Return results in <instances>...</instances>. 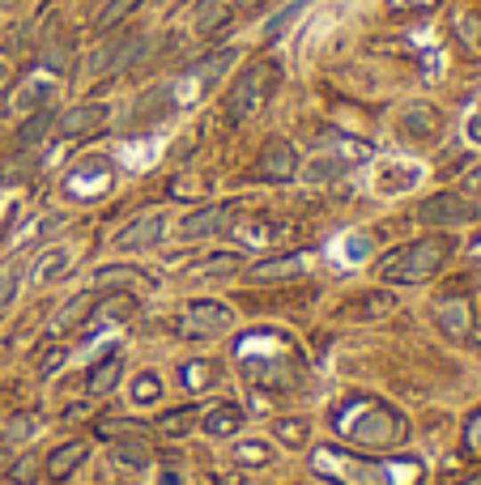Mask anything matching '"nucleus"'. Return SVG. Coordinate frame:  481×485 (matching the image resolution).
Listing matches in <instances>:
<instances>
[{
    "label": "nucleus",
    "instance_id": "1",
    "mask_svg": "<svg viewBox=\"0 0 481 485\" xmlns=\"http://www.w3.org/2000/svg\"><path fill=\"white\" fill-rule=\"evenodd\" d=\"M452 252H456L452 230H435V234H422V238H409V243L392 247V252L375 264V281H384V286H422V281H430V277L452 260Z\"/></svg>",
    "mask_w": 481,
    "mask_h": 485
},
{
    "label": "nucleus",
    "instance_id": "2",
    "mask_svg": "<svg viewBox=\"0 0 481 485\" xmlns=\"http://www.w3.org/2000/svg\"><path fill=\"white\" fill-rule=\"evenodd\" d=\"M277 90H281V64H277V60H256V64H248V69L234 77V85L226 90V98H222V111H226L231 124H243V119L260 116L273 102Z\"/></svg>",
    "mask_w": 481,
    "mask_h": 485
},
{
    "label": "nucleus",
    "instance_id": "3",
    "mask_svg": "<svg viewBox=\"0 0 481 485\" xmlns=\"http://www.w3.org/2000/svg\"><path fill=\"white\" fill-rule=\"evenodd\" d=\"M363 417H337V430L346 434L349 443L358 447H392L404 439V417L384 400H371V396H354Z\"/></svg>",
    "mask_w": 481,
    "mask_h": 485
},
{
    "label": "nucleus",
    "instance_id": "4",
    "mask_svg": "<svg viewBox=\"0 0 481 485\" xmlns=\"http://www.w3.org/2000/svg\"><path fill=\"white\" fill-rule=\"evenodd\" d=\"M311 468L341 485H392V477H387L392 465L366 460V456H354V451H341V447H315L311 451Z\"/></svg>",
    "mask_w": 481,
    "mask_h": 485
},
{
    "label": "nucleus",
    "instance_id": "5",
    "mask_svg": "<svg viewBox=\"0 0 481 485\" xmlns=\"http://www.w3.org/2000/svg\"><path fill=\"white\" fill-rule=\"evenodd\" d=\"M477 217H481L477 200L464 192H435L418 205V222L430 226V230H456V226H469Z\"/></svg>",
    "mask_w": 481,
    "mask_h": 485
},
{
    "label": "nucleus",
    "instance_id": "6",
    "mask_svg": "<svg viewBox=\"0 0 481 485\" xmlns=\"http://www.w3.org/2000/svg\"><path fill=\"white\" fill-rule=\"evenodd\" d=\"M231 324H234V315L226 303H217V298H192V303H183V315H179L175 332L183 341H209V336H222Z\"/></svg>",
    "mask_w": 481,
    "mask_h": 485
},
{
    "label": "nucleus",
    "instance_id": "7",
    "mask_svg": "<svg viewBox=\"0 0 481 485\" xmlns=\"http://www.w3.org/2000/svg\"><path fill=\"white\" fill-rule=\"evenodd\" d=\"M294 175H298V154H294V145H289L286 136H269V141L260 145V154H256L251 179H260V183H289Z\"/></svg>",
    "mask_w": 481,
    "mask_h": 485
},
{
    "label": "nucleus",
    "instance_id": "8",
    "mask_svg": "<svg viewBox=\"0 0 481 485\" xmlns=\"http://www.w3.org/2000/svg\"><path fill=\"white\" fill-rule=\"evenodd\" d=\"M162 234H167V214L162 209H145V214H136L128 226H119L116 238H111V247L116 252H150L162 243Z\"/></svg>",
    "mask_w": 481,
    "mask_h": 485
},
{
    "label": "nucleus",
    "instance_id": "9",
    "mask_svg": "<svg viewBox=\"0 0 481 485\" xmlns=\"http://www.w3.org/2000/svg\"><path fill=\"white\" fill-rule=\"evenodd\" d=\"M392 311H396V294L387 290V286H375V290H363V294H354V298H346L337 307V315L349 319V324H375V319H384Z\"/></svg>",
    "mask_w": 481,
    "mask_h": 485
},
{
    "label": "nucleus",
    "instance_id": "10",
    "mask_svg": "<svg viewBox=\"0 0 481 485\" xmlns=\"http://www.w3.org/2000/svg\"><path fill=\"white\" fill-rule=\"evenodd\" d=\"M303 269H307L303 252L269 255V260H260V264L243 269V281H248V286H286V281H298V277H303Z\"/></svg>",
    "mask_w": 481,
    "mask_h": 485
},
{
    "label": "nucleus",
    "instance_id": "11",
    "mask_svg": "<svg viewBox=\"0 0 481 485\" xmlns=\"http://www.w3.org/2000/svg\"><path fill=\"white\" fill-rule=\"evenodd\" d=\"M239 214V205H205V209H196L179 222V238H209V234H222L231 230V217Z\"/></svg>",
    "mask_w": 481,
    "mask_h": 485
},
{
    "label": "nucleus",
    "instance_id": "12",
    "mask_svg": "<svg viewBox=\"0 0 481 485\" xmlns=\"http://www.w3.org/2000/svg\"><path fill=\"white\" fill-rule=\"evenodd\" d=\"M107 116H111L107 102H81L73 111L56 116V128H60V136H69V141H86V136H94L98 128L107 124Z\"/></svg>",
    "mask_w": 481,
    "mask_h": 485
},
{
    "label": "nucleus",
    "instance_id": "13",
    "mask_svg": "<svg viewBox=\"0 0 481 485\" xmlns=\"http://www.w3.org/2000/svg\"><path fill=\"white\" fill-rule=\"evenodd\" d=\"M141 47H145V35H141V30L116 35V39H111L107 47H102V52H98L94 73H98V77H102V73H107V77H116V73H124V69L133 64V56L141 52Z\"/></svg>",
    "mask_w": 481,
    "mask_h": 485
},
{
    "label": "nucleus",
    "instance_id": "14",
    "mask_svg": "<svg viewBox=\"0 0 481 485\" xmlns=\"http://www.w3.org/2000/svg\"><path fill=\"white\" fill-rule=\"evenodd\" d=\"M69 269H73V247L69 243H52V247H39V255H35V264H30L26 277H30V286H52Z\"/></svg>",
    "mask_w": 481,
    "mask_h": 485
},
{
    "label": "nucleus",
    "instance_id": "15",
    "mask_svg": "<svg viewBox=\"0 0 481 485\" xmlns=\"http://www.w3.org/2000/svg\"><path fill=\"white\" fill-rule=\"evenodd\" d=\"M86 451H90V447L81 443V439L52 447V451H47V460H43V477H47V481H69V477L86 465Z\"/></svg>",
    "mask_w": 481,
    "mask_h": 485
},
{
    "label": "nucleus",
    "instance_id": "16",
    "mask_svg": "<svg viewBox=\"0 0 481 485\" xmlns=\"http://www.w3.org/2000/svg\"><path fill=\"white\" fill-rule=\"evenodd\" d=\"M179 388L183 392H213L222 384V362H213V358H188V362H179Z\"/></svg>",
    "mask_w": 481,
    "mask_h": 485
},
{
    "label": "nucleus",
    "instance_id": "17",
    "mask_svg": "<svg viewBox=\"0 0 481 485\" xmlns=\"http://www.w3.org/2000/svg\"><path fill=\"white\" fill-rule=\"evenodd\" d=\"M52 128H56V111H52V107H39V111H30V116L21 119L18 136H13V150H18V154H30V150H39Z\"/></svg>",
    "mask_w": 481,
    "mask_h": 485
},
{
    "label": "nucleus",
    "instance_id": "18",
    "mask_svg": "<svg viewBox=\"0 0 481 485\" xmlns=\"http://www.w3.org/2000/svg\"><path fill=\"white\" fill-rule=\"evenodd\" d=\"M243 422H248V413H243V405H231V400L213 405L209 413L200 417V426L209 430L213 439H234V434L243 430Z\"/></svg>",
    "mask_w": 481,
    "mask_h": 485
},
{
    "label": "nucleus",
    "instance_id": "19",
    "mask_svg": "<svg viewBox=\"0 0 481 485\" xmlns=\"http://www.w3.org/2000/svg\"><path fill=\"white\" fill-rule=\"evenodd\" d=\"M248 379L256 388H294L298 384V370L289 367V362L269 358V362H248Z\"/></svg>",
    "mask_w": 481,
    "mask_h": 485
},
{
    "label": "nucleus",
    "instance_id": "20",
    "mask_svg": "<svg viewBox=\"0 0 481 485\" xmlns=\"http://www.w3.org/2000/svg\"><path fill=\"white\" fill-rule=\"evenodd\" d=\"M439 111L435 107H426V102H418V107H409L401 119V133L404 136H413V141H435L439 136Z\"/></svg>",
    "mask_w": 481,
    "mask_h": 485
},
{
    "label": "nucleus",
    "instance_id": "21",
    "mask_svg": "<svg viewBox=\"0 0 481 485\" xmlns=\"http://www.w3.org/2000/svg\"><path fill=\"white\" fill-rule=\"evenodd\" d=\"M136 315V294L128 290H111L107 298H94V311H90V319H116V324H124V319H133Z\"/></svg>",
    "mask_w": 481,
    "mask_h": 485
},
{
    "label": "nucleus",
    "instance_id": "22",
    "mask_svg": "<svg viewBox=\"0 0 481 485\" xmlns=\"http://www.w3.org/2000/svg\"><path fill=\"white\" fill-rule=\"evenodd\" d=\"M192 426H200V413H196L192 405H179V408H167V413H158L154 417V426L162 439H183Z\"/></svg>",
    "mask_w": 481,
    "mask_h": 485
},
{
    "label": "nucleus",
    "instance_id": "23",
    "mask_svg": "<svg viewBox=\"0 0 481 485\" xmlns=\"http://www.w3.org/2000/svg\"><path fill=\"white\" fill-rule=\"evenodd\" d=\"M94 298H98V294H90V290L73 294V298L60 307L56 319H52V332H73V328H81V324L90 319V311H94Z\"/></svg>",
    "mask_w": 481,
    "mask_h": 485
},
{
    "label": "nucleus",
    "instance_id": "24",
    "mask_svg": "<svg viewBox=\"0 0 481 485\" xmlns=\"http://www.w3.org/2000/svg\"><path fill=\"white\" fill-rule=\"evenodd\" d=\"M119 375H124V358L111 353V358H102V362L86 375V392H90V396H107V392L119 388Z\"/></svg>",
    "mask_w": 481,
    "mask_h": 485
},
{
    "label": "nucleus",
    "instance_id": "25",
    "mask_svg": "<svg viewBox=\"0 0 481 485\" xmlns=\"http://www.w3.org/2000/svg\"><path fill=\"white\" fill-rule=\"evenodd\" d=\"M141 4H145V0H107V4L98 9V18H94V35H111V30H119Z\"/></svg>",
    "mask_w": 481,
    "mask_h": 485
},
{
    "label": "nucleus",
    "instance_id": "26",
    "mask_svg": "<svg viewBox=\"0 0 481 485\" xmlns=\"http://www.w3.org/2000/svg\"><path fill=\"white\" fill-rule=\"evenodd\" d=\"M111 456H116V465H128V468H150L154 465V447L145 443L141 434H136V439H116Z\"/></svg>",
    "mask_w": 481,
    "mask_h": 485
},
{
    "label": "nucleus",
    "instance_id": "27",
    "mask_svg": "<svg viewBox=\"0 0 481 485\" xmlns=\"http://www.w3.org/2000/svg\"><path fill=\"white\" fill-rule=\"evenodd\" d=\"M234 465H243V468L273 465V447L265 439H243V443H234Z\"/></svg>",
    "mask_w": 481,
    "mask_h": 485
},
{
    "label": "nucleus",
    "instance_id": "28",
    "mask_svg": "<svg viewBox=\"0 0 481 485\" xmlns=\"http://www.w3.org/2000/svg\"><path fill=\"white\" fill-rule=\"evenodd\" d=\"M243 269V255H234V252H222V255H213V260H200V264H192L188 269V277H231V272Z\"/></svg>",
    "mask_w": 481,
    "mask_h": 485
},
{
    "label": "nucleus",
    "instance_id": "29",
    "mask_svg": "<svg viewBox=\"0 0 481 485\" xmlns=\"http://www.w3.org/2000/svg\"><path fill=\"white\" fill-rule=\"evenodd\" d=\"M94 430L102 434V439H111V443H116V439H136V434L145 439V434H150V426H141V422H128V417H98Z\"/></svg>",
    "mask_w": 481,
    "mask_h": 485
},
{
    "label": "nucleus",
    "instance_id": "30",
    "mask_svg": "<svg viewBox=\"0 0 481 485\" xmlns=\"http://www.w3.org/2000/svg\"><path fill=\"white\" fill-rule=\"evenodd\" d=\"M273 430H277V443H286V447H307L311 443V426L303 422V417H277Z\"/></svg>",
    "mask_w": 481,
    "mask_h": 485
},
{
    "label": "nucleus",
    "instance_id": "31",
    "mask_svg": "<svg viewBox=\"0 0 481 485\" xmlns=\"http://www.w3.org/2000/svg\"><path fill=\"white\" fill-rule=\"evenodd\" d=\"M39 473H43L39 451H26L21 460L9 465V481H13V485H35V481H39Z\"/></svg>",
    "mask_w": 481,
    "mask_h": 485
},
{
    "label": "nucleus",
    "instance_id": "32",
    "mask_svg": "<svg viewBox=\"0 0 481 485\" xmlns=\"http://www.w3.org/2000/svg\"><path fill=\"white\" fill-rule=\"evenodd\" d=\"M158 396H162L158 375H154V370H141V375L133 379V400H136V405H154Z\"/></svg>",
    "mask_w": 481,
    "mask_h": 485
},
{
    "label": "nucleus",
    "instance_id": "33",
    "mask_svg": "<svg viewBox=\"0 0 481 485\" xmlns=\"http://www.w3.org/2000/svg\"><path fill=\"white\" fill-rule=\"evenodd\" d=\"M231 60H234V47H222V52H213L205 64H196V77H205V81L213 85V81H217L222 73H226V69H231Z\"/></svg>",
    "mask_w": 481,
    "mask_h": 485
},
{
    "label": "nucleus",
    "instance_id": "34",
    "mask_svg": "<svg viewBox=\"0 0 481 485\" xmlns=\"http://www.w3.org/2000/svg\"><path fill=\"white\" fill-rule=\"evenodd\" d=\"M303 9H307V0H294V4H286V9H281V13H277V18L269 21V26H265V39H277V35H286V26L294 18H298V13H303Z\"/></svg>",
    "mask_w": 481,
    "mask_h": 485
},
{
    "label": "nucleus",
    "instance_id": "35",
    "mask_svg": "<svg viewBox=\"0 0 481 485\" xmlns=\"http://www.w3.org/2000/svg\"><path fill=\"white\" fill-rule=\"evenodd\" d=\"M119 286V281H145V272L141 269H119V264H107V269H98V286Z\"/></svg>",
    "mask_w": 481,
    "mask_h": 485
},
{
    "label": "nucleus",
    "instance_id": "36",
    "mask_svg": "<svg viewBox=\"0 0 481 485\" xmlns=\"http://www.w3.org/2000/svg\"><path fill=\"white\" fill-rule=\"evenodd\" d=\"M64 358H69V350H64V345H52V350L43 353V362H39V379H52V375L64 367Z\"/></svg>",
    "mask_w": 481,
    "mask_h": 485
},
{
    "label": "nucleus",
    "instance_id": "37",
    "mask_svg": "<svg viewBox=\"0 0 481 485\" xmlns=\"http://www.w3.org/2000/svg\"><path fill=\"white\" fill-rule=\"evenodd\" d=\"M13 298H18V272H0V315L13 307Z\"/></svg>",
    "mask_w": 481,
    "mask_h": 485
},
{
    "label": "nucleus",
    "instance_id": "38",
    "mask_svg": "<svg viewBox=\"0 0 481 485\" xmlns=\"http://www.w3.org/2000/svg\"><path fill=\"white\" fill-rule=\"evenodd\" d=\"M464 451H469V456H481V413H473L469 426H464Z\"/></svg>",
    "mask_w": 481,
    "mask_h": 485
},
{
    "label": "nucleus",
    "instance_id": "39",
    "mask_svg": "<svg viewBox=\"0 0 481 485\" xmlns=\"http://www.w3.org/2000/svg\"><path fill=\"white\" fill-rule=\"evenodd\" d=\"M464 196H481V166H473V171L464 175Z\"/></svg>",
    "mask_w": 481,
    "mask_h": 485
},
{
    "label": "nucleus",
    "instance_id": "40",
    "mask_svg": "<svg viewBox=\"0 0 481 485\" xmlns=\"http://www.w3.org/2000/svg\"><path fill=\"white\" fill-rule=\"evenodd\" d=\"M158 481H162V485H183V477H179L175 468H162V473H158Z\"/></svg>",
    "mask_w": 481,
    "mask_h": 485
},
{
    "label": "nucleus",
    "instance_id": "41",
    "mask_svg": "<svg viewBox=\"0 0 481 485\" xmlns=\"http://www.w3.org/2000/svg\"><path fill=\"white\" fill-rule=\"evenodd\" d=\"M4 81H9V69H4V64H0V90H4Z\"/></svg>",
    "mask_w": 481,
    "mask_h": 485
},
{
    "label": "nucleus",
    "instance_id": "42",
    "mask_svg": "<svg viewBox=\"0 0 481 485\" xmlns=\"http://www.w3.org/2000/svg\"><path fill=\"white\" fill-rule=\"evenodd\" d=\"M0 485H13V481H9V477H4V481H0Z\"/></svg>",
    "mask_w": 481,
    "mask_h": 485
},
{
    "label": "nucleus",
    "instance_id": "43",
    "mask_svg": "<svg viewBox=\"0 0 481 485\" xmlns=\"http://www.w3.org/2000/svg\"><path fill=\"white\" fill-rule=\"evenodd\" d=\"M464 485H481V481H464Z\"/></svg>",
    "mask_w": 481,
    "mask_h": 485
}]
</instances>
